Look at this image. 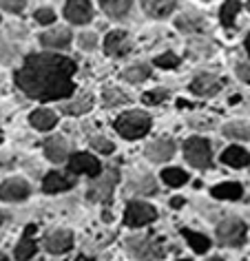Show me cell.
Masks as SVG:
<instances>
[{
	"label": "cell",
	"instance_id": "6da1fadb",
	"mask_svg": "<svg viewBox=\"0 0 250 261\" xmlns=\"http://www.w3.org/2000/svg\"><path fill=\"white\" fill-rule=\"evenodd\" d=\"M73 73L76 64L69 58L38 54L24 60L22 69L16 73V84L29 97L38 100H62L73 95Z\"/></svg>",
	"mask_w": 250,
	"mask_h": 261
},
{
	"label": "cell",
	"instance_id": "7a4b0ae2",
	"mask_svg": "<svg viewBox=\"0 0 250 261\" xmlns=\"http://www.w3.org/2000/svg\"><path fill=\"white\" fill-rule=\"evenodd\" d=\"M115 128L122 138L137 140V138H142V135L148 133L151 117L146 113H142V111H129V113H124L115 120Z\"/></svg>",
	"mask_w": 250,
	"mask_h": 261
},
{
	"label": "cell",
	"instance_id": "3957f363",
	"mask_svg": "<svg viewBox=\"0 0 250 261\" xmlns=\"http://www.w3.org/2000/svg\"><path fill=\"white\" fill-rule=\"evenodd\" d=\"M217 239H219L221 246H241L243 239H246V224L235 217L221 221L219 228H217Z\"/></svg>",
	"mask_w": 250,
	"mask_h": 261
},
{
	"label": "cell",
	"instance_id": "277c9868",
	"mask_svg": "<svg viewBox=\"0 0 250 261\" xmlns=\"http://www.w3.org/2000/svg\"><path fill=\"white\" fill-rule=\"evenodd\" d=\"M184 155L195 168H208L210 166V144L204 138H190L184 144Z\"/></svg>",
	"mask_w": 250,
	"mask_h": 261
},
{
	"label": "cell",
	"instance_id": "5b68a950",
	"mask_svg": "<svg viewBox=\"0 0 250 261\" xmlns=\"http://www.w3.org/2000/svg\"><path fill=\"white\" fill-rule=\"evenodd\" d=\"M157 213L153 206L144 204V201H131V204L127 206V213H124V221H127L129 226H146L151 224V221H155Z\"/></svg>",
	"mask_w": 250,
	"mask_h": 261
},
{
	"label": "cell",
	"instance_id": "8992f818",
	"mask_svg": "<svg viewBox=\"0 0 250 261\" xmlns=\"http://www.w3.org/2000/svg\"><path fill=\"white\" fill-rule=\"evenodd\" d=\"M129 250L131 254H133L135 259H140V261H153V259H160L164 257V250H162V246L157 244L155 239H131L129 241Z\"/></svg>",
	"mask_w": 250,
	"mask_h": 261
},
{
	"label": "cell",
	"instance_id": "52a82bcc",
	"mask_svg": "<svg viewBox=\"0 0 250 261\" xmlns=\"http://www.w3.org/2000/svg\"><path fill=\"white\" fill-rule=\"evenodd\" d=\"M115 181H117L115 168L109 171V173H104L100 179H95L93 184L89 186V199L91 201H107L111 197V193H113V188H115Z\"/></svg>",
	"mask_w": 250,
	"mask_h": 261
},
{
	"label": "cell",
	"instance_id": "ba28073f",
	"mask_svg": "<svg viewBox=\"0 0 250 261\" xmlns=\"http://www.w3.org/2000/svg\"><path fill=\"white\" fill-rule=\"evenodd\" d=\"M64 16L73 24H87L91 20V16H93V9H91L89 0H69L64 5Z\"/></svg>",
	"mask_w": 250,
	"mask_h": 261
},
{
	"label": "cell",
	"instance_id": "9c48e42d",
	"mask_svg": "<svg viewBox=\"0 0 250 261\" xmlns=\"http://www.w3.org/2000/svg\"><path fill=\"white\" fill-rule=\"evenodd\" d=\"M29 197V184L22 179H7L0 186V199L5 201H22Z\"/></svg>",
	"mask_w": 250,
	"mask_h": 261
},
{
	"label": "cell",
	"instance_id": "30bf717a",
	"mask_svg": "<svg viewBox=\"0 0 250 261\" xmlns=\"http://www.w3.org/2000/svg\"><path fill=\"white\" fill-rule=\"evenodd\" d=\"M69 171L71 173H82V175H97L100 173V162L91 158L89 153H76L69 160Z\"/></svg>",
	"mask_w": 250,
	"mask_h": 261
},
{
	"label": "cell",
	"instance_id": "8fae6325",
	"mask_svg": "<svg viewBox=\"0 0 250 261\" xmlns=\"http://www.w3.org/2000/svg\"><path fill=\"white\" fill-rule=\"evenodd\" d=\"M71 246H73V234H71L69 230H56V232H51L49 237L44 239V248H47L49 252H54V254L67 252Z\"/></svg>",
	"mask_w": 250,
	"mask_h": 261
},
{
	"label": "cell",
	"instance_id": "7c38bea8",
	"mask_svg": "<svg viewBox=\"0 0 250 261\" xmlns=\"http://www.w3.org/2000/svg\"><path fill=\"white\" fill-rule=\"evenodd\" d=\"M173 155H175V144L166 138L155 140L146 146V158L153 160V162H166V160L173 158Z\"/></svg>",
	"mask_w": 250,
	"mask_h": 261
},
{
	"label": "cell",
	"instance_id": "4fadbf2b",
	"mask_svg": "<svg viewBox=\"0 0 250 261\" xmlns=\"http://www.w3.org/2000/svg\"><path fill=\"white\" fill-rule=\"evenodd\" d=\"M40 42L47 49H64V47H69V42H71V31L64 27H56V29L47 31V34H42Z\"/></svg>",
	"mask_w": 250,
	"mask_h": 261
},
{
	"label": "cell",
	"instance_id": "5bb4252c",
	"mask_svg": "<svg viewBox=\"0 0 250 261\" xmlns=\"http://www.w3.org/2000/svg\"><path fill=\"white\" fill-rule=\"evenodd\" d=\"M44 153H47V158L51 162L60 164V162H64V160H67V155H69L67 140L60 138V135H56V138H49L47 142H44Z\"/></svg>",
	"mask_w": 250,
	"mask_h": 261
},
{
	"label": "cell",
	"instance_id": "9a60e30c",
	"mask_svg": "<svg viewBox=\"0 0 250 261\" xmlns=\"http://www.w3.org/2000/svg\"><path fill=\"white\" fill-rule=\"evenodd\" d=\"M104 49L111 56H124L131 49V40L124 31H111L107 40H104Z\"/></svg>",
	"mask_w": 250,
	"mask_h": 261
},
{
	"label": "cell",
	"instance_id": "2e32d148",
	"mask_svg": "<svg viewBox=\"0 0 250 261\" xmlns=\"http://www.w3.org/2000/svg\"><path fill=\"white\" fill-rule=\"evenodd\" d=\"M221 162L226 166H233V168H243V166L250 164V153L241 146H230L221 153Z\"/></svg>",
	"mask_w": 250,
	"mask_h": 261
},
{
	"label": "cell",
	"instance_id": "e0dca14e",
	"mask_svg": "<svg viewBox=\"0 0 250 261\" xmlns=\"http://www.w3.org/2000/svg\"><path fill=\"white\" fill-rule=\"evenodd\" d=\"M177 0H142V7L148 16H155V18H164L168 16L170 11L175 9Z\"/></svg>",
	"mask_w": 250,
	"mask_h": 261
},
{
	"label": "cell",
	"instance_id": "ac0fdd59",
	"mask_svg": "<svg viewBox=\"0 0 250 261\" xmlns=\"http://www.w3.org/2000/svg\"><path fill=\"white\" fill-rule=\"evenodd\" d=\"M190 89H193L195 93H199V95H215L217 91L221 89V80H217V77L204 73V75L197 77V80H193Z\"/></svg>",
	"mask_w": 250,
	"mask_h": 261
},
{
	"label": "cell",
	"instance_id": "d6986e66",
	"mask_svg": "<svg viewBox=\"0 0 250 261\" xmlns=\"http://www.w3.org/2000/svg\"><path fill=\"white\" fill-rule=\"evenodd\" d=\"M177 29L184 31V34H195V31H204L206 29V20L199 14H184L177 18Z\"/></svg>",
	"mask_w": 250,
	"mask_h": 261
},
{
	"label": "cell",
	"instance_id": "ffe728a7",
	"mask_svg": "<svg viewBox=\"0 0 250 261\" xmlns=\"http://www.w3.org/2000/svg\"><path fill=\"white\" fill-rule=\"evenodd\" d=\"M42 186L47 193H60V191H69V188L73 186V179L67 177V175H62V173H49L47 177H44Z\"/></svg>",
	"mask_w": 250,
	"mask_h": 261
},
{
	"label": "cell",
	"instance_id": "44dd1931",
	"mask_svg": "<svg viewBox=\"0 0 250 261\" xmlns=\"http://www.w3.org/2000/svg\"><path fill=\"white\" fill-rule=\"evenodd\" d=\"M29 122L34 124L38 130H49V128L58 122V117H56L54 111H49V109H38V111H34V113H31Z\"/></svg>",
	"mask_w": 250,
	"mask_h": 261
},
{
	"label": "cell",
	"instance_id": "7402d4cb",
	"mask_svg": "<svg viewBox=\"0 0 250 261\" xmlns=\"http://www.w3.org/2000/svg\"><path fill=\"white\" fill-rule=\"evenodd\" d=\"M243 195V188L237 184V181H226V184H219L213 188V197L217 199H241Z\"/></svg>",
	"mask_w": 250,
	"mask_h": 261
},
{
	"label": "cell",
	"instance_id": "603a6c76",
	"mask_svg": "<svg viewBox=\"0 0 250 261\" xmlns=\"http://www.w3.org/2000/svg\"><path fill=\"white\" fill-rule=\"evenodd\" d=\"M91 107H93V97H91V93H82L71 104H67L62 111L69 115H82V113H87V111H91Z\"/></svg>",
	"mask_w": 250,
	"mask_h": 261
},
{
	"label": "cell",
	"instance_id": "cb8c5ba5",
	"mask_svg": "<svg viewBox=\"0 0 250 261\" xmlns=\"http://www.w3.org/2000/svg\"><path fill=\"white\" fill-rule=\"evenodd\" d=\"M223 135L230 140H250V124L246 122H228L223 126Z\"/></svg>",
	"mask_w": 250,
	"mask_h": 261
},
{
	"label": "cell",
	"instance_id": "d4e9b609",
	"mask_svg": "<svg viewBox=\"0 0 250 261\" xmlns=\"http://www.w3.org/2000/svg\"><path fill=\"white\" fill-rule=\"evenodd\" d=\"M100 3H102L104 11H107L109 16H113V18L127 16L129 9H131V0H100Z\"/></svg>",
	"mask_w": 250,
	"mask_h": 261
},
{
	"label": "cell",
	"instance_id": "484cf974",
	"mask_svg": "<svg viewBox=\"0 0 250 261\" xmlns=\"http://www.w3.org/2000/svg\"><path fill=\"white\" fill-rule=\"evenodd\" d=\"M102 100H104L107 107H122V104H129L131 97L124 93V91H120V89L107 87V89H104V93H102Z\"/></svg>",
	"mask_w": 250,
	"mask_h": 261
},
{
	"label": "cell",
	"instance_id": "4316f807",
	"mask_svg": "<svg viewBox=\"0 0 250 261\" xmlns=\"http://www.w3.org/2000/svg\"><path fill=\"white\" fill-rule=\"evenodd\" d=\"M148 75H151V67H148V64H133V67H129L127 71H124L122 77L127 82L137 84V82H144Z\"/></svg>",
	"mask_w": 250,
	"mask_h": 261
},
{
	"label": "cell",
	"instance_id": "83f0119b",
	"mask_svg": "<svg viewBox=\"0 0 250 261\" xmlns=\"http://www.w3.org/2000/svg\"><path fill=\"white\" fill-rule=\"evenodd\" d=\"M131 191H135L137 195H151V193L157 191V186H155V181L151 175H142V177L131 181Z\"/></svg>",
	"mask_w": 250,
	"mask_h": 261
},
{
	"label": "cell",
	"instance_id": "f1b7e54d",
	"mask_svg": "<svg viewBox=\"0 0 250 261\" xmlns=\"http://www.w3.org/2000/svg\"><path fill=\"white\" fill-rule=\"evenodd\" d=\"M239 9H241V5L237 3V0H226V3H223V7H221V22H223V27H233V22H235L237 14H239Z\"/></svg>",
	"mask_w": 250,
	"mask_h": 261
},
{
	"label": "cell",
	"instance_id": "f546056e",
	"mask_svg": "<svg viewBox=\"0 0 250 261\" xmlns=\"http://www.w3.org/2000/svg\"><path fill=\"white\" fill-rule=\"evenodd\" d=\"M162 179L166 181L168 186H173V188H177V186H184L188 181V175L184 173V171H180V168H166V171H162Z\"/></svg>",
	"mask_w": 250,
	"mask_h": 261
},
{
	"label": "cell",
	"instance_id": "4dcf8cb0",
	"mask_svg": "<svg viewBox=\"0 0 250 261\" xmlns=\"http://www.w3.org/2000/svg\"><path fill=\"white\" fill-rule=\"evenodd\" d=\"M184 234H186L188 244H190V248H193L195 252H206L208 248H210V241H208L206 234H202V232H193V230H184Z\"/></svg>",
	"mask_w": 250,
	"mask_h": 261
},
{
	"label": "cell",
	"instance_id": "1f68e13d",
	"mask_svg": "<svg viewBox=\"0 0 250 261\" xmlns=\"http://www.w3.org/2000/svg\"><path fill=\"white\" fill-rule=\"evenodd\" d=\"M34 252H36V244L31 239H27V237H24L20 244L16 246V250H14L18 261H29L31 257H34Z\"/></svg>",
	"mask_w": 250,
	"mask_h": 261
},
{
	"label": "cell",
	"instance_id": "d6a6232c",
	"mask_svg": "<svg viewBox=\"0 0 250 261\" xmlns=\"http://www.w3.org/2000/svg\"><path fill=\"white\" fill-rule=\"evenodd\" d=\"M91 146L95 148V151H100V153H104V155H109V153H113V142H109L107 138H91Z\"/></svg>",
	"mask_w": 250,
	"mask_h": 261
},
{
	"label": "cell",
	"instance_id": "836d02e7",
	"mask_svg": "<svg viewBox=\"0 0 250 261\" xmlns=\"http://www.w3.org/2000/svg\"><path fill=\"white\" fill-rule=\"evenodd\" d=\"M168 97V91H164V89H153V91H148V93H144V102L146 104H160L164 102Z\"/></svg>",
	"mask_w": 250,
	"mask_h": 261
},
{
	"label": "cell",
	"instance_id": "e575fe53",
	"mask_svg": "<svg viewBox=\"0 0 250 261\" xmlns=\"http://www.w3.org/2000/svg\"><path fill=\"white\" fill-rule=\"evenodd\" d=\"M177 62H180V58L175 54H162L160 58H155V64L162 69H173V67H177Z\"/></svg>",
	"mask_w": 250,
	"mask_h": 261
},
{
	"label": "cell",
	"instance_id": "d590c367",
	"mask_svg": "<svg viewBox=\"0 0 250 261\" xmlns=\"http://www.w3.org/2000/svg\"><path fill=\"white\" fill-rule=\"evenodd\" d=\"M24 3H27V0H0V7L11 11V14H18V11L24 9Z\"/></svg>",
	"mask_w": 250,
	"mask_h": 261
},
{
	"label": "cell",
	"instance_id": "8d00e7d4",
	"mask_svg": "<svg viewBox=\"0 0 250 261\" xmlns=\"http://www.w3.org/2000/svg\"><path fill=\"white\" fill-rule=\"evenodd\" d=\"M36 20L40 22V24H49V22L56 20V14L51 9H38L36 11Z\"/></svg>",
	"mask_w": 250,
	"mask_h": 261
},
{
	"label": "cell",
	"instance_id": "74e56055",
	"mask_svg": "<svg viewBox=\"0 0 250 261\" xmlns=\"http://www.w3.org/2000/svg\"><path fill=\"white\" fill-rule=\"evenodd\" d=\"M95 44H97V38H95V34H82V36H80V47H82L84 51L95 49Z\"/></svg>",
	"mask_w": 250,
	"mask_h": 261
},
{
	"label": "cell",
	"instance_id": "f35d334b",
	"mask_svg": "<svg viewBox=\"0 0 250 261\" xmlns=\"http://www.w3.org/2000/svg\"><path fill=\"white\" fill-rule=\"evenodd\" d=\"M237 75H239V80L250 84V62H241L239 67H237Z\"/></svg>",
	"mask_w": 250,
	"mask_h": 261
},
{
	"label": "cell",
	"instance_id": "ab89813d",
	"mask_svg": "<svg viewBox=\"0 0 250 261\" xmlns=\"http://www.w3.org/2000/svg\"><path fill=\"white\" fill-rule=\"evenodd\" d=\"M170 206H173V208H182V206H184V199H182V197H173Z\"/></svg>",
	"mask_w": 250,
	"mask_h": 261
},
{
	"label": "cell",
	"instance_id": "60d3db41",
	"mask_svg": "<svg viewBox=\"0 0 250 261\" xmlns=\"http://www.w3.org/2000/svg\"><path fill=\"white\" fill-rule=\"evenodd\" d=\"M36 232V226H27V230H24V234H27V239H31V234Z\"/></svg>",
	"mask_w": 250,
	"mask_h": 261
},
{
	"label": "cell",
	"instance_id": "b9f144b4",
	"mask_svg": "<svg viewBox=\"0 0 250 261\" xmlns=\"http://www.w3.org/2000/svg\"><path fill=\"white\" fill-rule=\"evenodd\" d=\"M246 51H248V56H250V34H248V38H246Z\"/></svg>",
	"mask_w": 250,
	"mask_h": 261
},
{
	"label": "cell",
	"instance_id": "7bdbcfd3",
	"mask_svg": "<svg viewBox=\"0 0 250 261\" xmlns=\"http://www.w3.org/2000/svg\"><path fill=\"white\" fill-rule=\"evenodd\" d=\"M5 219H7V215H5V213H0V224H5Z\"/></svg>",
	"mask_w": 250,
	"mask_h": 261
},
{
	"label": "cell",
	"instance_id": "ee69618b",
	"mask_svg": "<svg viewBox=\"0 0 250 261\" xmlns=\"http://www.w3.org/2000/svg\"><path fill=\"white\" fill-rule=\"evenodd\" d=\"M76 261H93V259H89V257H78Z\"/></svg>",
	"mask_w": 250,
	"mask_h": 261
},
{
	"label": "cell",
	"instance_id": "f6af8a7d",
	"mask_svg": "<svg viewBox=\"0 0 250 261\" xmlns=\"http://www.w3.org/2000/svg\"><path fill=\"white\" fill-rule=\"evenodd\" d=\"M208 261H223V259H219V257H213V259H208Z\"/></svg>",
	"mask_w": 250,
	"mask_h": 261
},
{
	"label": "cell",
	"instance_id": "bcb514c9",
	"mask_svg": "<svg viewBox=\"0 0 250 261\" xmlns=\"http://www.w3.org/2000/svg\"><path fill=\"white\" fill-rule=\"evenodd\" d=\"M0 261H7V259H5V254H3V252H0Z\"/></svg>",
	"mask_w": 250,
	"mask_h": 261
},
{
	"label": "cell",
	"instance_id": "7dc6e473",
	"mask_svg": "<svg viewBox=\"0 0 250 261\" xmlns=\"http://www.w3.org/2000/svg\"><path fill=\"white\" fill-rule=\"evenodd\" d=\"M180 261H188V259H180Z\"/></svg>",
	"mask_w": 250,
	"mask_h": 261
},
{
	"label": "cell",
	"instance_id": "c3c4849f",
	"mask_svg": "<svg viewBox=\"0 0 250 261\" xmlns=\"http://www.w3.org/2000/svg\"><path fill=\"white\" fill-rule=\"evenodd\" d=\"M248 7H250V3H248Z\"/></svg>",
	"mask_w": 250,
	"mask_h": 261
}]
</instances>
